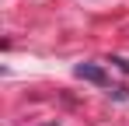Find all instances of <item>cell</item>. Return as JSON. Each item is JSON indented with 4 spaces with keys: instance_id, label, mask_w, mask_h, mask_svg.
<instances>
[{
    "instance_id": "obj_1",
    "label": "cell",
    "mask_w": 129,
    "mask_h": 126,
    "mask_svg": "<svg viewBox=\"0 0 129 126\" xmlns=\"http://www.w3.org/2000/svg\"><path fill=\"white\" fill-rule=\"evenodd\" d=\"M73 74L80 77V81H87V84H98V88H108V74H105V67H98V63H77L73 67Z\"/></svg>"
},
{
    "instance_id": "obj_2",
    "label": "cell",
    "mask_w": 129,
    "mask_h": 126,
    "mask_svg": "<svg viewBox=\"0 0 129 126\" xmlns=\"http://www.w3.org/2000/svg\"><path fill=\"white\" fill-rule=\"evenodd\" d=\"M108 63H112L115 70H122V74H129V60H126V56H112Z\"/></svg>"
},
{
    "instance_id": "obj_3",
    "label": "cell",
    "mask_w": 129,
    "mask_h": 126,
    "mask_svg": "<svg viewBox=\"0 0 129 126\" xmlns=\"http://www.w3.org/2000/svg\"><path fill=\"white\" fill-rule=\"evenodd\" d=\"M108 95H112L115 102H129V88H112Z\"/></svg>"
},
{
    "instance_id": "obj_4",
    "label": "cell",
    "mask_w": 129,
    "mask_h": 126,
    "mask_svg": "<svg viewBox=\"0 0 129 126\" xmlns=\"http://www.w3.org/2000/svg\"><path fill=\"white\" fill-rule=\"evenodd\" d=\"M49 126H56V123H49Z\"/></svg>"
}]
</instances>
